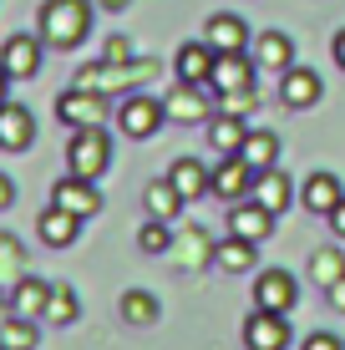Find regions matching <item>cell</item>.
<instances>
[{"label": "cell", "instance_id": "obj_1", "mask_svg": "<svg viewBox=\"0 0 345 350\" xmlns=\"http://www.w3.org/2000/svg\"><path fill=\"white\" fill-rule=\"evenodd\" d=\"M92 31V5L87 0H46L41 5V41L56 46V51H71L81 46Z\"/></svg>", "mask_w": 345, "mask_h": 350}, {"label": "cell", "instance_id": "obj_2", "mask_svg": "<svg viewBox=\"0 0 345 350\" xmlns=\"http://www.w3.org/2000/svg\"><path fill=\"white\" fill-rule=\"evenodd\" d=\"M158 77V62H87L77 71V87H87V92H102V96H127V92H137L142 81H152Z\"/></svg>", "mask_w": 345, "mask_h": 350}, {"label": "cell", "instance_id": "obj_3", "mask_svg": "<svg viewBox=\"0 0 345 350\" xmlns=\"http://www.w3.org/2000/svg\"><path fill=\"white\" fill-rule=\"evenodd\" d=\"M66 167L77 178H92V183H97L107 167H112V137H107L102 127H77L71 142H66Z\"/></svg>", "mask_w": 345, "mask_h": 350}, {"label": "cell", "instance_id": "obj_4", "mask_svg": "<svg viewBox=\"0 0 345 350\" xmlns=\"http://www.w3.org/2000/svg\"><path fill=\"white\" fill-rule=\"evenodd\" d=\"M163 122H168V107L158 102V96H142V92H127L122 102H117V127L127 132V137H152Z\"/></svg>", "mask_w": 345, "mask_h": 350}, {"label": "cell", "instance_id": "obj_5", "mask_svg": "<svg viewBox=\"0 0 345 350\" xmlns=\"http://www.w3.org/2000/svg\"><path fill=\"white\" fill-rule=\"evenodd\" d=\"M56 117L77 132V127H102L107 122V96L102 92H87V87H71L56 96Z\"/></svg>", "mask_w": 345, "mask_h": 350}, {"label": "cell", "instance_id": "obj_6", "mask_svg": "<svg viewBox=\"0 0 345 350\" xmlns=\"http://www.w3.org/2000/svg\"><path fill=\"white\" fill-rule=\"evenodd\" d=\"M41 36H26V31H16V36H5V46H0V66L10 71V81H31L36 71H41Z\"/></svg>", "mask_w": 345, "mask_h": 350}, {"label": "cell", "instance_id": "obj_7", "mask_svg": "<svg viewBox=\"0 0 345 350\" xmlns=\"http://www.w3.org/2000/svg\"><path fill=\"white\" fill-rule=\"evenodd\" d=\"M51 203L56 208H66V213H77V219H92V213H102V193L92 178H77V173H66L61 183L51 188Z\"/></svg>", "mask_w": 345, "mask_h": 350}, {"label": "cell", "instance_id": "obj_8", "mask_svg": "<svg viewBox=\"0 0 345 350\" xmlns=\"http://www.w3.org/2000/svg\"><path fill=\"white\" fill-rule=\"evenodd\" d=\"M244 345L249 350H284V345H290V320L254 305V315L244 320Z\"/></svg>", "mask_w": 345, "mask_h": 350}, {"label": "cell", "instance_id": "obj_9", "mask_svg": "<svg viewBox=\"0 0 345 350\" xmlns=\"http://www.w3.org/2000/svg\"><path fill=\"white\" fill-rule=\"evenodd\" d=\"M269 228H275V213H269L264 203H254V198L229 203V234L249 239V244H264V239H269Z\"/></svg>", "mask_w": 345, "mask_h": 350}, {"label": "cell", "instance_id": "obj_10", "mask_svg": "<svg viewBox=\"0 0 345 350\" xmlns=\"http://www.w3.org/2000/svg\"><path fill=\"white\" fill-rule=\"evenodd\" d=\"M254 62H249L244 51H219V62H213V77H208V92H244V87H254Z\"/></svg>", "mask_w": 345, "mask_h": 350}, {"label": "cell", "instance_id": "obj_11", "mask_svg": "<svg viewBox=\"0 0 345 350\" xmlns=\"http://www.w3.org/2000/svg\"><path fill=\"white\" fill-rule=\"evenodd\" d=\"M31 142H36V117H31V107L0 102V148H5V152H26Z\"/></svg>", "mask_w": 345, "mask_h": 350}, {"label": "cell", "instance_id": "obj_12", "mask_svg": "<svg viewBox=\"0 0 345 350\" xmlns=\"http://www.w3.org/2000/svg\"><path fill=\"white\" fill-rule=\"evenodd\" d=\"M294 299H300V284H294L284 269H269V274H259V284H254V305H259V310H275V315H290V310H294Z\"/></svg>", "mask_w": 345, "mask_h": 350}, {"label": "cell", "instance_id": "obj_13", "mask_svg": "<svg viewBox=\"0 0 345 350\" xmlns=\"http://www.w3.org/2000/svg\"><path fill=\"white\" fill-rule=\"evenodd\" d=\"M213 62H219V51H213L208 41H188V46H178V56H173V71H178V81H193V87H208V77H213Z\"/></svg>", "mask_w": 345, "mask_h": 350}, {"label": "cell", "instance_id": "obj_14", "mask_svg": "<svg viewBox=\"0 0 345 350\" xmlns=\"http://www.w3.org/2000/svg\"><path fill=\"white\" fill-rule=\"evenodd\" d=\"M213 193H219L223 203H239L254 193V167H249L239 152H229V158L219 163V173H213Z\"/></svg>", "mask_w": 345, "mask_h": 350}, {"label": "cell", "instance_id": "obj_15", "mask_svg": "<svg viewBox=\"0 0 345 350\" xmlns=\"http://www.w3.org/2000/svg\"><path fill=\"white\" fill-rule=\"evenodd\" d=\"M279 102H284V107H294V112L315 107V102H320V71H310V66H290V71H279Z\"/></svg>", "mask_w": 345, "mask_h": 350}, {"label": "cell", "instance_id": "obj_16", "mask_svg": "<svg viewBox=\"0 0 345 350\" xmlns=\"http://www.w3.org/2000/svg\"><path fill=\"white\" fill-rule=\"evenodd\" d=\"M10 315H26V320H41L46 315V299H51V284L36 280V274H16V284H10Z\"/></svg>", "mask_w": 345, "mask_h": 350}, {"label": "cell", "instance_id": "obj_17", "mask_svg": "<svg viewBox=\"0 0 345 350\" xmlns=\"http://www.w3.org/2000/svg\"><path fill=\"white\" fill-rule=\"evenodd\" d=\"M249 198L264 203L269 213H284L294 203V183L279 173V167H259V173H254V193H249Z\"/></svg>", "mask_w": 345, "mask_h": 350}, {"label": "cell", "instance_id": "obj_18", "mask_svg": "<svg viewBox=\"0 0 345 350\" xmlns=\"http://www.w3.org/2000/svg\"><path fill=\"white\" fill-rule=\"evenodd\" d=\"M36 234H41V244H46V249H66V244H77V234H81V219L51 203V208H46L41 219H36Z\"/></svg>", "mask_w": 345, "mask_h": 350}, {"label": "cell", "instance_id": "obj_19", "mask_svg": "<svg viewBox=\"0 0 345 350\" xmlns=\"http://www.w3.org/2000/svg\"><path fill=\"white\" fill-rule=\"evenodd\" d=\"M254 66L259 71H290L294 66V41L284 31H259L254 41Z\"/></svg>", "mask_w": 345, "mask_h": 350}, {"label": "cell", "instance_id": "obj_20", "mask_svg": "<svg viewBox=\"0 0 345 350\" xmlns=\"http://www.w3.org/2000/svg\"><path fill=\"white\" fill-rule=\"evenodd\" d=\"M163 107H168L173 122H204L208 117V96H204V87H193V81H178V87L163 96Z\"/></svg>", "mask_w": 345, "mask_h": 350}, {"label": "cell", "instance_id": "obj_21", "mask_svg": "<svg viewBox=\"0 0 345 350\" xmlns=\"http://www.w3.org/2000/svg\"><path fill=\"white\" fill-rule=\"evenodd\" d=\"M340 198H345V193H340V183L330 173H310V178H305V188H300V203L315 213V219H330Z\"/></svg>", "mask_w": 345, "mask_h": 350}, {"label": "cell", "instance_id": "obj_22", "mask_svg": "<svg viewBox=\"0 0 345 350\" xmlns=\"http://www.w3.org/2000/svg\"><path fill=\"white\" fill-rule=\"evenodd\" d=\"M204 41L213 46V51H244L249 46V26L239 16H229V10H219V16L204 26Z\"/></svg>", "mask_w": 345, "mask_h": 350}, {"label": "cell", "instance_id": "obj_23", "mask_svg": "<svg viewBox=\"0 0 345 350\" xmlns=\"http://www.w3.org/2000/svg\"><path fill=\"white\" fill-rule=\"evenodd\" d=\"M168 183L183 193V198H198V193H213V173L198 158H178L173 173H168Z\"/></svg>", "mask_w": 345, "mask_h": 350}, {"label": "cell", "instance_id": "obj_24", "mask_svg": "<svg viewBox=\"0 0 345 350\" xmlns=\"http://www.w3.org/2000/svg\"><path fill=\"white\" fill-rule=\"evenodd\" d=\"M254 249H259V244H249V239L229 234L219 249H213V264H219L223 274H244V269H254Z\"/></svg>", "mask_w": 345, "mask_h": 350}, {"label": "cell", "instance_id": "obj_25", "mask_svg": "<svg viewBox=\"0 0 345 350\" xmlns=\"http://www.w3.org/2000/svg\"><path fill=\"white\" fill-rule=\"evenodd\" d=\"M142 203H148V219H168V224H173L178 213H183V203H188V198L168 183V178H163V183H152L148 193H142Z\"/></svg>", "mask_w": 345, "mask_h": 350}, {"label": "cell", "instance_id": "obj_26", "mask_svg": "<svg viewBox=\"0 0 345 350\" xmlns=\"http://www.w3.org/2000/svg\"><path fill=\"white\" fill-rule=\"evenodd\" d=\"M239 158L254 167V173H259V167H275L279 163V137H275V132H249L244 148H239Z\"/></svg>", "mask_w": 345, "mask_h": 350}, {"label": "cell", "instance_id": "obj_27", "mask_svg": "<svg viewBox=\"0 0 345 350\" xmlns=\"http://www.w3.org/2000/svg\"><path fill=\"white\" fill-rule=\"evenodd\" d=\"M244 137H249V127H244V117H234V112H219V117H213V127H208V142L219 152H239Z\"/></svg>", "mask_w": 345, "mask_h": 350}, {"label": "cell", "instance_id": "obj_28", "mask_svg": "<svg viewBox=\"0 0 345 350\" xmlns=\"http://www.w3.org/2000/svg\"><path fill=\"white\" fill-rule=\"evenodd\" d=\"M77 315H81L77 289H71V284H51V299H46V315H41V320H51V325H71Z\"/></svg>", "mask_w": 345, "mask_h": 350}, {"label": "cell", "instance_id": "obj_29", "mask_svg": "<svg viewBox=\"0 0 345 350\" xmlns=\"http://www.w3.org/2000/svg\"><path fill=\"white\" fill-rule=\"evenodd\" d=\"M310 274H315V284H335L340 280V274H345V254H340V249L335 244H325V249H315V254H310Z\"/></svg>", "mask_w": 345, "mask_h": 350}, {"label": "cell", "instance_id": "obj_30", "mask_svg": "<svg viewBox=\"0 0 345 350\" xmlns=\"http://www.w3.org/2000/svg\"><path fill=\"white\" fill-rule=\"evenodd\" d=\"M0 340H5V350H36V320L5 315L0 320Z\"/></svg>", "mask_w": 345, "mask_h": 350}, {"label": "cell", "instance_id": "obj_31", "mask_svg": "<svg viewBox=\"0 0 345 350\" xmlns=\"http://www.w3.org/2000/svg\"><path fill=\"white\" fill-rule=\"evenodd\" d=\"M122 320L127 325H152L158 320V299H152L148 289H127L122 295Z\"/></svg>", "mask_w": 345, "mask_h": 350}, {"label": "cell", "instance_id": "obj_32", "mask_svg": "<svg viewBox=\"0 0 345 350\" xmlns=\"http://www.w3.org/2000/svg\"><path fill=\"white\" fill-rule=\"evenodd\" d=\"M137 249L142 254H168L173 249V234H168V219H148L137 228Z\"/></svg>", "mask_w": 345, "mask_h": 350}, {"label": "cell", "instance_id": "obj_33", "mask_svg": "<svg viewBox=\"0 0 345 350\" xmlns=\"http://www.w3.org/2000/svg\"><path fill=\"white\" fill-rule=\"evenodd\" d=\"M20 269H26V249L16 244V234H0V280L20 274Z\"/></svg>", "mask_w": 345, "mask_h": 350}, {"label": "cell", "instance_id": "obj_34", "mask_svg": "<svg viewBox=\"0 0 345 350\" xmlns=\"http://www.w3.org/2000/svg\"><path fill=\"white\" fill-rule=\"evenodd\" d=\"M219 112H234V117L254 112V87H244V92H223V96H219Z\"/></svg>", "mask_w": 345, "mask_h": 350}, {"label": "cell", "instance_id": "obj_35", "mask_svg": "<svg viewBox=\"0 0 345 350\" xmlns=\"http://www.w3.org/2000/svg\"><path fill=\"white\" fill-rule=\"evenodd\" d=\"M208 254H213V249H208L204 228H193V234H188V244H183V264H204Z\"/></svg>", "mask_w": 345, "mask_h": 350}, {"label": "cell", "instance_id": "obj_36", "mask_svg": "<svg viewBox=\"0 0 345 350\" xmlns=\"http://www.w3.org/2000/svg\"><path fill=\"white\" fill-rule=\"evenodd\" d=\"M102 62H133V46H127V36H112V41H107Z\"/></svg>", "mask_w": 345, "mask_h": 350}, {"label": "cell", "instance_id": "obj_37", "mask_svg": "<svg viewBox=\"0 0 345 350\" xmlns=\"http://www.w3.org/2000/svg\"><path fill=\"white\" fill-rule=\"evenodd\" d=\"M305 350H340V340H335V335H310Z\"/></svg>", "mask_w": 345, "mask_h": 350}, {"label": "cell", "instance_id": "obj_38", "mask_svg": "<svg viewBox=\"0 0 345 350\" xmlns=\"http://www.w3.org/2000/svg\"><path fill=\"white\" fill-rule=\"evenodd\" d=\"M325 295H330V305H335V310H345V274H340V280L325 289Z\"/></svg>", "mask_w": 345, "mask_h": 350}, {"label": "cell", "instance_id": "obj_39", "mask_svg": "<svg viewBox=\"0 0 345 350\" xmlns=\"http://www.w3.org/2000/svg\"><path fill=\"white\" fill-rule=\"evenodd\" d=\"M10 203H16V183H10V178L0 173V208H10Z\"/></svg>", "mask_w": 345, "mask_h": 350}, {"label": "cell", "instance_id": "obj_40", "mask_svg": "<svg viewBox=\"0 0 345 350\" xmlns=\"http://www.w3.org/2000/svg\"><path fill=\"white\" fill-rule=\"evenodd\" d=\"M330 228H335V234H340V239H345V198H340V203H335V213H330Z\"/></svg>", "mask_w": 345, "mask_h": 350}, {"label": "cell", "instance_id": "obj_41", "mask_svg": "<svg viewBox=\"0 0 345 350\" xmlns=\"http://www.w3.org/2000/svg\"><path fill=\"white\" fill-rule=\"evenodd\" d=\"M335 62H340V71H345V31H335Z\"/></svg>", "mask_w": 345, "mask_h": 350}, {"label": "cell", "instance_id": "obj_42", "mask_svg": "<svg viewBox=\"0 0 345 350\" xmlns=\"http://www.w3.org/2000/svg\"><path fill=\"white\" fill-rule=\"evenodd\" d=\"M97 5H102V10H127L133 0H97Z\"/></svg>", "mask_w": 345, "mask_h": 350}, {"label": "cell", "instance_id": "obj_43", "mask_svg": "<svg viewBox=\"0 0 345 350\" xmlns=\"http://www.w3.org/2000/svg\"><path fill=\"white\" fill-rule=\"evenodd\" d=\"M5 87H10V71L0 66V102H5Z\"/></svg>", "mask_w": 345, "mask_h": 350}, {"label": "cell", "instance_id": "obj_44", "mask_svg": "<svg viewBox=\"0 0 345 350\" xmlns=\"http://www.w3.org/2000/svg\"><path fill=\"white\" fill-rule=\"evenodd\" d=\"M5 315H10V299H5V295H0V320H5Z\"/></svg>", "mask_w": 345, "mask_h": 350}, {"label": "cell", "instance_id": "obj_45", "mask_svg": "<svg viewBox=\"0 0 345 350\" xmlns=\"http://www.w3.org/2000/svg\"><path fill=\"white\" fill-rule=\"evenodd\" d=\"M0 350H5V340H0Z\"/></svg>", "mask_w": 345, "mask_h": 350}]
</instances>
